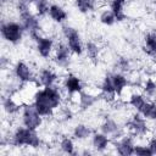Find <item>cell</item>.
<instances>
[{
    "label": "cell",
    "mask_w": 156,
    "mask_h": 156,
    "mask_svg": "<svg viewBox=\"0 0 156 156\" xmlns=\"http://www.w3.org/2000/svg\"><path fill=\"white\" fill-rule=\"evenodd\" d=\"M111 1H115V2H118V4H122V5H126L128 2V0H111Z\"/></svg>",
    "instance_id": "cell-37"
},
{
    "label": "cell",
    "mask_w": 156,
    "mask_h": 156,
    "mask_svg": "<svg viewBox=\"0 0 156 156\" xmlns=\"http://www.w3.org/2000/svg\"><path fill=\"white\" fill-rule=\"evenodd\" d=\"M20 121L22 126L30 129H35V130H38L44 123V118L39 115V112L37 111L33 104L22 105V108L20 112Z\"/></svg>",
    "instance_id": "cell-6"
},
{
    "label": "cell",
    "mask_w": 156,
    "mask_h": 156,
    "mask_svg": "<svg viewBox=\"0 0 156 156\" xmlns=\"http://www.w3.org/2000/svg\"><path fill=\"white\" fill-rule=\"evenodd\" d=\"M11 0H1V2H2V5H5V4H7V2H10Z\"/></svg>",
    "instance_id": "cell-38"
},
{
    "label": "cell",
    "mask_w": 156,
    "mask_h": 156,
    "mask_svg": "<svg viewBox=\"0 0 156 156\" xmlns=\"http://www.w3.org/2000/svg\"><path fill=\"white\" fill-rule=\"evenodd\" d=\"M134 155L138 156H151L152 152L147 144H135L134 147Z\"/></svg>",
    "instance_id": "cell-32"
},
{
    "label": "cell",
    "mask_w": 156,
    "mask_h": 156,
    "mask_svg": "<svg viewBox=\"0 0 156 156\" xmlns=\"http://www.w3.org/2000/svg\"><path fill=\"white\" fill-rule=\"evenodd\" d=\"M111 144H112V139L101 130L94 132L90 138V145L94 152H99V154L106 152L108 147H111Z\"/></svg>",
    "instance_id": "cell-14"
},
{
    "label": "cell",
    "mask_w": 156,
    "mask_h": 156,
    "mask_svg": "<svg viewBox=\"0 0 156 156\" xmlns=\"http://www.w3.org/2000/svg\"><path fill=\"white\" fill-rule=\"evenodd\" d=\"M11 71H12V77L17 83H20V84L34 83L35 84L37 74L34 73L32 66L28 62H26L23 60H18L13 63Z\"/></svg>",
    "instance_id": "cell-7"
},
{
    "label": "cell",
    "mask_w": 156,
    "mask_h": 156,
    "mask_svg": "<svg viewBox=\"0 0 156 156\" xmlns=\"http://www.w3.org/2000/svg\"><path fill=\"white\" fill-rule=\"evenodd\" d=\"M61 34L63 37L65 43L69 48L73 55L76 56H82L84 54V41L82 39V35L77 28L69 24H63L61 28Z\"/></svg>",
    "instance_id": "cell-5"
},
{
    "label": "cell",
    "mask_w": 156,
    "mask_h": 156,
    "mask_svg": "<svg viewBox=\"0 0 156 156\" xmlns=\"http://www.w3.org/2000/svg\"><path fill=\"white\" fill-rule=\"evenodd\" d=\"M15 9L18 13V18L21 24L23 26L26 33L32 38V40L40 34L41 26H40V17L34 12V10H30V5L24 2L23 0H17Z\"/></svg>",
    "instance_id": "cell-3"
},
{
    "label": "cell",
    "mask_w": 156,
    "mask_h": 156,
    "mask_svg": "<svg viewBox=\"0 0 156 156\" xmlns=\"http://www.w3.org/2000/svg\"><path fill=\"white\" fill-rule=\"evenodd\" d=\"M126 127L127 130L134 135L135 138H143L146 136L150 132V126H149V121L146 118H144L139 112L133 113L126 122Z\"/></svg>",
    "instance_id": "cell-8"
},
{
    "label": "cell",
    "mask_w": 156,
    "mask_h": 156,
    "mask_svg": "<svg viewBox=\"0 0 156 156\" xmlns=\"http://www.w3.org/2000/svg\"><path fill=\"white\" fill-rule=\"evenodd\" d=\"M151 7H152V12H154V16H155V18H156V0H152Z\"/></svg>",
    "instance_id": "cell-36"
},
{
    "label": "cell",
    "mask_w": 156,
    "mask_h": 156,
    "mask_svg": "<svg viewBox=\"0 0 156 156\" xmlns=\"http://www.w3.org/2000/svg\"><path fill=\"white\" fill-rule=\"evenodd\" d=\"M74 7L82 15H90L96 10L98 0H74Z\"/></svg>",
    "instance_id": "cell-24"
},
{
    "label": "cell",
    "mask_w": 156,
    "mask_h": 156,
    "mask_svg": "<svg viewBox=\"0 0 156 156\" xmlns=\"http://www.w3.org/2000/svg\"><path fill=\"white\" fill-rule=\"evenodd\" d=\"M1 106H2L4 113L9 117L20 115L21 108H22L21 101H18L15 98V95H6V94L1 99Z\"/></svg>",
    "instance_id": "cell-17"
},
{
    "label": "cell",
    "mask_w": 156,
    "mask_h": 156,
    "mask_svg": "<svg viewBox=\"0 0 156 156\" xmlns=\"http://www.w3.org/2000/svg\"><path fill=\"white\" fill-rule=\"evenodd\" d=\"M10 58H7L5 55H2L1 56V58H0V66H1V69L2 71H5V69H7V68H10Z\"/></svg>",
    "instance_id": "cell-34"
},
{
    "label": "cell",
    "mask_w": 156,
    "mask_h": 156,
    "mask_svg": "<svg viewBox=\"0 0 156 156\" xmlns=\"http://www.w3.org/2000/svg\"><path fill=\"white\" fill-rule=\"evenodd\" d=\"M146 144L149 145V147H150L152 155H156V136H151V138L147 140Z\"/></svg>",
    "instance_id": "cell-35"
},
{
    "label": "cell",
    "mask_w": 156,
    "mask_h": 156,
    "mask_svg": "<svg viewBox=\"0 0 156 156\" xmlns=\"http://www.w3.org/2000/svg\"><path fill=\"white\" fill-rule=\"evenodd\" d=\"M0 34L5 43L9 45H18L22 43L26 30L20 21L6 20L1 22L0 26Z\"/></svg>",
    "instance_id": "cell-4"
},
{
    "label": "cell",
    "mask_w": 156,
    "mask_h": 156,
    "mask_svg": "<svg viewBox=\"0 0 156 156\" xmlns=\"http://www.w3.org/2000/svg\"><path fill=\"white\" fill-rule=\"evenodd\" d=\"M146 101H147V98H146L143 93L133 91V93H130V94L128 95V105H129L135 112H140Z\"/></svg>",
    "instance_id": "cell-23"
},
{
    "label": "cell",
    "mask_w": 156,
    "mask_h": 156,
    "mask_svg": "<svg viewBox=\"0 0 156 156\" xmlns=\"http://www.w3.org/2000/svg\"><path fill=\"white\" fill-rule=\"evenodd\" d=\"M115 67H116V71H119L123 73H129L133 68V62L127 56H119L116 58Z\"/></svg>",
    "instance_id": "cell-30"
},
{
    "label": "cell",
    "mask_w": 156,
    "mask_h": 156,
    "mask_svg": "<svg viewBox=\"0 0 156 156\" xmlns=\"http://www.w3.org/2000/svg\"><path fill=\"white\" fill-rule=\"evenodd\" d=\"M58 80L57 72L51 67H43L38 71L35 77V85L38 87H50L56 85Z\"/></svg>",
    "instance_id": "cell-13"
},
{
    "label": "cell",
    "mask_w": 156,
    "mask_h": 156,
    "mask_svg": "<svg viewBox=\"0 0 156 156\" xmlns=\"http://www.w3.org/2000/svg\"><path fill=\"white\" fill-rule=\"evenodd\" d=\"M72 116H73V113H72V111H71L69 107H63L61 110V117H62V119L69 121V119H72Z\"/></svg>",
    "instance_id": "cell-33"
},
{
    "label": "cell",
    "mask_w": 156,
    "mask_h": 156,
    "mask_svg": "<svg viewBox=\"0 0 156 156\" xmlns=\"http://www.w3.org/2000/svg\"><path fill=\"white\" fill-rule=\"evenodd\" d=\"M100 130L102 133H105L106 135H108L112 140L118 139L119 136H122L124 134V130L122 128V126L119 124V122H117L116 119L111 118V117H106L101 124H100Z\"/></svg>",
    "instance_id": "cell-15"
},
{
    "label": "cell",
    "mask_w": 156,
    "mask_h": 156,
    "mask_svg": "<svg viewBox=\"0 0 156 156\" xmlns=\"http://www.w3.org/2000/svg\"><path fill=\"white\" fill-rule=\"evenodd\" d=\"M93 133H94L93 129L87 123H77L72 128V136L74 140H78V141H84L90 139Z\"/></svg>",
    "instance_id": "cell-21"
},
{
    "label": "cell",
    "mask_w": 156,
    "mask_h": 156,
    "mask_svg": "<svg viewBox=\"0 0 156 156\" xmlns=\"http://www.w3.org/2000/svg\"><path fill=\"white\" fill-rule=\"evenodd\" d=\"M50 1L49 0H34L33 7H34V12L39 16V17H45L49 13V7H50Z\"/></svg>",
    "instance_id": "cell-31"
},
{
    "label": "cell",
    "mask_w": 156,
    "mask_h": 156,
    "mask_svg": "<svg viewBox=\"0 0 156 156\" xmlns=\"http://www.w3.org/2000/svg\"><path fill=\"white\" fill-rule=\"evenodd\" d=\"M135 136L129 134H123L118 139L112 140V147L115 149V152L122 156H130L134 155V147H135Z\"/></svg>",
    "instance_id": "cell-10"
},
{
    "label": "cell",
    "mask_w": 156,
    "mask_h": 156,
    "mask_svg": "<svg viewBox=\"0 0 156 156\" xmlns=\"http://www.w3.org/2000/svg\"><path fill=\"white\" fill-rule=\"evenodd\" d=\"M99 90H100V96L102 100H105L106 102H115L116 101V91H115V88L112 85V80H111V76L110 73L105 74L104 78L101 79L100 82V85H99Z\"/></svg>",
    "instance_id": "cell-16"
},
{
    "label": "cell",
    "mask_w": 156,
    "mask_h": 156,
    "mask_svg": "<svg viewBox=\"0 0 156 156\" xmlns=\"http://www.w3.org/2000/svg\"><path fill=\"white\" fill-rule=\"evenodd\" d=\"M62 89L63 91L69 95L71 98L77 96L79 93H82L84 90V83L82 80V78L79 76H77L76 73H67L61 82Z\"/></svg>",
    "instance_id": "cell-11"
},
{
    "label": "cell",
    "mask_w": 156,
    "mask_h": 156,
    "mask_svg": "<svg viewBox=\"0 0 156 156\" xmlns=\"http://www.w3.org/2000/svg\"><path fill=\"white\" fill-rule=\"evenodd\" d=\"M48 16L50 17V20L52 22L58 23V24H62L68 20V12H67L66 7L58 2H51L50 7H49Z\"/></svg>",
    "instance_id": "cell-20"
},
{
    "label": "cell",
    "mask_w": 156,
    "mask_h": 156,
    "mask_svg": "<svg viewBox=\"0 0 156 156\" xmlns=\"http://www.w3.org/2000/svg\"><path fill=\"white\" fill-rule=\"evenodd\" d=\"M84 54L90 61H98L101 55V48L95 40H88L84 46Z\"/></svg>",
    "instance_id": "cell-25"
},
{
    "label": "cell",
    "mask_w": 156,
    "mask_h": 156,
    "mask_svg": "<svg viewBox=\"0 0 156 156\" xmlns=\"http://www.w3.org/2000/svg\"><path fill=\"white\" fill-rule=\"evenodd\" d=\"M139 113L149 122H156V102L152 100H147Z\"/></svg>",
    "instance_id": "cell-28"
},
{
    "label": "cell",
    "mask_w": 156,
    "mask_h": 156,
    "mask_svg": "<svg viewBox=\"0 0 156 156\" xmlns=\"http://www.w3.org/2000/svg\"><path fill=\"white\" fill-rule=\"evenodd\" d=\"M99 22L105 27H112V26H115L117 23L116 17H115V15L112 13V11L110 9H104V10L100 11Z\"/></svg>",
    "instance_id": "cell-29"
},
{
    "label": "cell",
    "mask_w": 156,
    "mask_h": 156,
    "mask_svg": "<svg viewBox=\"0 0 156 156\" xmlns=\"http://www.w3.org/2000/svg\"><path fill=\"white\" fill-rule=\"evenodd\" d=\"M9 145L13 147L39 149L43 145V140L35 129H30L21 124L15 127L10 133Z\"/></svg>",
    "instance_id": "cell-2"
},
{
    "label": "cell",
    "mask_w": 156,
    "mask_h": 156,
    "mask_svg": "<svg viewBox=\"0 0 156 156\" xmlns=\"http://www.w3.org/2000/svg\"><path fill=\"white\" fill-rule=\"evenodd\" d=\"M98 100H99V98L96 94H94L91 91L83 90L82 93H79L77 95V106L80 111H88L93 106L96 105Z\"/></svg>",
    "instance_id": "cell-19"
},
{
    "label": "cell",
    "mask_w": 156,
    "mask_h": 156,
    "mask_svg": "<svg viewBox=\"0 0 156 156\" xmlns=\"http://www.w3.org/2000/svg\"><path fill=\"white\" fill-rule=\"evenodd\" d=\"M72 55L73 54L67 46V44L65 41H60V43H56L55 51L52 55V61L55 66L60 68H67L72 62Z\"/></svg>",
    "instance_id": "cell-12"
},
{
    "label": "cell",
    "mask_w": 156,
    "mask_h": 156,
    "mask_svg": "<svg viewBox=\"0 0 156 156\" xmlns=\"http://www.w3.org/2000/svg\"><path fill=\"white\" fill-rule=\"evenodd\" d=\"M34 49H35V52L39 57L41 58H50L52 57L54 55V51H55V46H56V43H55V39L50 35H44V34H39L37 35L34 39Z\"/></svg>",
    "instance_id": "cell-9"
},
{
    "label": "cell",
    "mask_w": 156,
    "mask_h": 156,
    "mask_svg": "<svg viewBox=\"0 0 156 156\" xmlns=\"http://www.w3.org/2000/svg\"><path fill=\"white\" fill-rule=\"evenodd\" d=\"M143 51L150 57H156V32H147L144 35Z\"/></svg>",
    "instance_id": "cell-22"
},
{
    "label": "cell",
    "mask_w": 156,
    "mask_h": 156,
    "mask_svg": "<svg viewBox=\"0 0 156 156\" xmlns=\"http://www.w3.org/2000/svg\"><path fill=\"white\" fill-rule=\"evenodd\" d=\"M110 76H111L112 85L115 88V91H116L117 96H121L130 84V80H129L128 76L123 72H119V71L110 72Z\"/></svg>",
    "instance_id": "cell-18"
},
{
    "label": "cell",
    "mask_w": 156,
    "mask_h": 156,
    "mask_svg": "<svg viewBox=\"0 0 156 156\" xmlns=\"http://www.w3.org/2000/svg\"><path fill=\"white\" fill-rule=\"evenodd\" d=\"M32 104L43 118H50L63 104V95L57 85L40 87L33 94Z\"/></svg>",
    "instance_id": "cell-1"
},
{
    "label": "cell",
    "mask_w": 156,
    "mask_h": 156,
    "mask_svg": "<svg viewBox=\"0 0 156 156\" xmlns=\"http://www.w3.org/2000/svg\"><path fill=\"white\" fill-rule=\"evenodd\" d=\"M58 149L62 154L65 155H74L76 154V144H74V139L73 136H62L58 140Z\"/></svg>",
    "instance_id": "cell-26"
},
{
    "label": "cell",
    "mask_w": 156,
    "mask_h": 156,
    "mask_svg": "<svg viewBox=\"0 0 156 156\" xmlns=\"http://www.w3.org/2000/svg\"><path fill=\"white\" fill-rule=\"evenodd\" d=\"M141 93L147 99L156 98V79L152 77H146L141 84Z\"/></svg>",
    "instance_id": "cell-27"
}]
</instances>
